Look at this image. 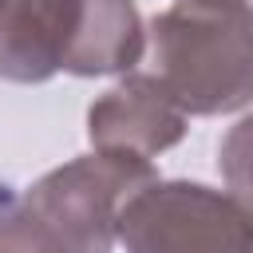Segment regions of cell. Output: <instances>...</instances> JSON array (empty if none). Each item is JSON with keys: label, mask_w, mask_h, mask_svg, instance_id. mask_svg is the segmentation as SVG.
<instances>
[{"label": "cell", "mask_w": 253, "mask_h": 253, "mask_svg": "<svg viewBox=\"0 0 253 253\" xmlns=\"http://www.w3.org/2000/svg\"><path fill=\"white\" fill-rule=\"evenodd\" d=\"M150 182V158H71L0 210V253H111L119 210Z\"/></svg>", "instance_id": "cell-1"}, {"label": "cell", "mask_w": 253, "mask_h": 253, "mask_svg": "<svg viewBox=\"0 0 253 253\" xmlns=\"http://www.w3.org/2000/svg\"><path fill=\"white\" fill-rule=\"evenodd\" d=\"M142 47L146 32L134 0H0V79L115 75L130 71Z\"/></svg>", "instance_id": "cell-2"}, {"label": "cell", "mask_w": 253, "mask_h": 253, "mask_svg": "<svg viewBox=\"0 0 253 253\" xmlns=\"http://www.w3.org/2000/svg\"><path fill=\"white\" fill-rule=\"evenodd\" d=\"M154 79L182 115H229L253 103V8L245 0H174L150 20Z\"/></svg>", "instance_id": "cell-3"}, {"label": "cell", "mask_w": 253, "mask_h": 253, "mask_svg": "<svg viewBox=\"0 0 253 253\" xmlns=\"http://www.w3.org/2000/svg\"><path fill=\"white\" fill-rule=\"evenodd\" d=\"M126 253H253V213L202 182H150L119 210Z\"/></svg>", "instance_id": "cell-4"}, {"label": "cell", "mask_w": 253, "mask_h": 253, "mask_svg": "<svg viewBox=\"0 0 253 253\" xmlns=\"http://www.w3.org/2000/svg\"><path fill=\"white\" fill-rule=\"evenodd\" d=\"M186 115L154 75H126L87 111V138L103 154L154 158L182 142Z\"/></svg>", "instance_id": "cell-5"}, {"label": "cell", "mask_w": 253, "mask_h": 253, "mask_svg": "<svg viewBox=\"0 0 253 253\" xmlns=\"http://www.w3.org/2000/svg\"><path fill=\"white\" fill-rule=\"evenodd\" d=\"M217 170H221L229 198H237L253 213V115L237 119L225 130V138L217 146Z\"/></svg>", "instance_id": "cell-6"}, {"label": "cell", "mask_w": 253, "mask_h": 253, "mask_svg": "<svg viewBox=\"0 0 253 253\" xmlns=\"http://www.w3.org/2000/svg\"><path fill=\"white\" fill-rule=\"evenodd\" d=\"M245 4H249V8H253V0H245Z\"/></svg>", "instance_id": "cell-7"}]
</instances>
